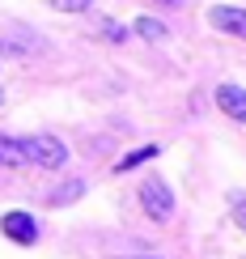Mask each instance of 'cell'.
<instances>
[{
	"mask_svg": "<svg viewBox=\"0 0 246 259\" xmlns=\"http://www.w3.org/2000/svg\"><path fill=\"white\" fill-rule=\"evenodd\" d=\"M0 102H5V98H0Z\"/></svg>",
	"mask_w": 246,
	"mask_h": 259,
	"instance_id": "16",
	"label": "cell"
},
{
	"mask_svg": "<svg viewBox=\"0 0 246 259\" xmlns=\"http://www.w3.org/2000/svg\"><path fill=\"white\" fill-rule=\"evenodd\" d=\"M42 5H51V9H60V13H85V9H89L93 0H42Z\"/></svg>",
	"mask_w": 246,
	"mask_h": 259,
	"instance_id": "12",
	"label": "cell"
},
{
	"mask_svg": "<svg viewBox=\"0 0 246 259\" xmlns=\"http://www.w3.org/2000/svg\"><path fill=\"white\" fill-rule=\"evenodd\" d=\"M166 5H183V0H166Z\"/></svg>",
	"mask_w": 246,
	"mask_h": 259,
	"instance_id": "15",
	"label": "cell"
},
{
	"mask_svg": "<svg viewBox=\"0 0 246 259\" xmlns=\"http://www.w3.org/2000/svg\"><path fill=\"white\" fill-rule=\"evenodd\" d=\"M0 234H5L9 242H17V246H34L38 242V221L30 217V212H5L0 217Z\"/></svg>",
	"mask_w": 246,
	"mask_h": 259,
	"instance_id": "3",
	"label": "cell"
},
{
	"mask_svg": "<svg viewBox=\"0 0 246 259\" xmlns=\"http://www.w3.org/2000/svg\"><path fill=\"white\" fill-rule=\"evenodd\" d=\"M208 21L217 30H225L233 38H246V9H233V5H212L208 9Z\"/></svg>",
	"mask_w": 246,
	"mask_h": 259,
	"instance_id": "4",
	"label": "cell"
},
{
	"mask_svg": "<svg viewBox=\"0 0 246 259\" xmlns=\"http://www.w3.org/2000/svg\"><path fill=\"white\" fill-rule=\"evenodd\" d=\"M0 51H9V56H38L42 38L30 34V30H21V34H0Z\"/></svg>",
	"mask_w": 246,
	"mask_h": 259,
	"instance_id": "7",
	"label": "cell"
},
{
	"mask_svg": "<svg viewBox=\"0 0 246 259\" xmlns=\"http://www.w3.org/2000/svg\"><path fill=\"white\" fill-rule=\"evenodd\" d=\"M136 259H162V255H136Z\"/></svg>",
	"mask_w": 246,
	"mask_h": 259,
	"instance_id": "14",
	"label": "cell"
},
{
	"mask_svg": "<svg viewBox=\"0 0 246 259\" xmlns=\"http://www.w3.org/2000/svg\"><path fill=\"white\" fill-rule=\"evenodd\" d=\"M85 187H89V183H85L81 175H64V179L56 183V191L47 196V204H51V208H68V204H77V200L85 196Z\"/></svg>",
	"mask_w": 246,
	"mask_h": 259,
	"instance_id": "5",
	"label": "cell"
},
{
	"mask_svg": "<svg viewBox=\"0 0 246 259\" xmlns=\"http://www.w3.org/2000/svg\"><path fill=\"white\" fill-rule=\"evenodd\" d=\"M136 34L149 38V42H162V38H170V30H166L157 17H136Z\"/></svg>",
	"mask_w": 246,
	"mask_h": 259,
	"instance_id": "10",
	"label": "cell"
},
{
	"mask_svg": "<svg viewBox=\"0 0 246 259\" xmlns=\"http://www.w3.org/2000/svg\"><path fill=\"white\" fill-rule=\"evenodd\" d=\"M140 208L149 221H170L174 217V191L166 179H144L140 183Z\"/></svg>",
	"mask_w": 246,
	"mask_h": 259,
	"instance_id": "2",
	"label": "cell"
},
{
	"mask_svg": "<svg viewBox=\"0 0 246 259\" xmlns=\"http://www.w3.org/2000/svg\"><path fill=\"white\" fill-rule=\"evenodd\" d=\"M157 153H162V145H140V149H132V153H123L115 170H119V175H127V170L144 166V161H149V157H157Z\"/></svg>",
	"mask_w": 246,
	"mask_h": 259,
	"instance_id": "8",
	"label": "cell"
},
{
	"mask_svg": "<svg viewBox=\"0 0 246 259\" xmlns=\"http://www.w3.org/2000/svg\"><path fill=\"white\" fill-rule=\"evenodd\" d=\"M229 212H233V221H238V230H246V196L242 191H229Z\"/></svg>",
	"mask_w": 246,
	"mask_h": 259,
	"instance_id": "11",
	"label": "cell"
},
{
	"mask_svg": "<svg viewBox=\"0 0 246 259\" xmlns=\"http://www.w3.org/2000/svg\"><path fill=\"white\" fill-rule=\"evenodd\" d=\"M217 106L233 123H246V90L242 85H217Z\"/></svg>",
	"mask_w": 246,
	"mask_h": 259,
	"instance_id": "6",
	"label": "cell"
},
{
	"mask_svg": "<svg viewBox=\"0 0 246 259\" xmlns=\"http://www.w3.org/2000/svg\"><path fill=\"white\" fill-rule=\"evenodd\" d=\"M102 34L111 38V42H123V38H127V30L119 26V21H102Z\"/></svg>",
	"mask_w": 246,
	"mask_h": 259,
	"instance_id": "13",
	"label": "cell"
},
{
	"mask_svg": "<svg viewBox=\"0 0 246 259\" xmlns=\"http://www.w3.org/2000/svg\"><path fill=\"white\" fill-rule=\"evenodd\" d=\"M17 145H21V153H26L30 166H42V170H64L68 166V145L60 136L38 132V136H21Z\"/></svg>",
	"mask_w": 246,
	"mask_h": 259,
	"instance_id": "1",
	"label": "cell"
},
{
	"mask_svg": "<svg viewBox=\"0 0 246 259\" xmlns=\"http://www.w3.org/2000/svg\"><path fill=\"white\" fill-rule=\"evenodd\" d=\"M0 166H5V170L26 166V153H21V145H17L13 136H5V132H0Z\"/></svg>",
	"mask_w": 246,
	"mask_h": 259,
	"instance_id": "9",
	"label": "cell"
}]
</instances>
